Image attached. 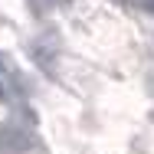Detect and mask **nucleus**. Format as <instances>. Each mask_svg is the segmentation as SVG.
I'll return each instance as SVG.
<instances>
[{
    "instance_id": "7ed1b4c3",
    "label": "nucleus",
    "mask_w": 154,
    "mask_h": 154,
    "mask_svg": "<svg viewBox=\"0 0 154 154\" xmlns=\"http://www.w3.org/2000/svg\"><path fill=\"white\" fill-rule=\"evenodd\" d=\"M151 7H154V0H151Z\"/></svg>"
},
{
    "instance_id": "f257e3e1",
    "label": "nucleus",
    "mask_w": 154,
    "mask_h": 154,
    "mask_svg": "<svg viewBox=\"0 0 154 154\" xmlns=\"http://www.w3.org/2000/svg\"><path fill=\"white\" fill-rule=\"evenodd\" d=\"M0 75H3V56H0Z\"/></svg>"
},
{
    "instance_id": "f03ea898",
    "label": "nucleus",
    "mask_w": 154,
    "mask_h": 154,
    "mask_svg": "<svg viewBox=\"0 0 154 154\" xmlns=\"http://www.w3.org/2000/svg\"><path fill=\"white\" fill-rule=\"evenodd\" d=\"M3 95H7V92H3V85H0V98H3Z\"/></svg>"
}]
</instances>
